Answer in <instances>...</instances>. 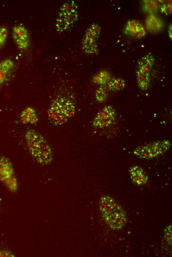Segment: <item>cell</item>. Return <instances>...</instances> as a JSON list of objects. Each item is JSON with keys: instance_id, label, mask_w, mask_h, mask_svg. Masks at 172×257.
<instances>
[{"instance_id": "cell-8", "label": "cell", "mask_w": 172, "mask_h": 257, "mask_svg": "<svg viewBox=\"0 0 172 257\" xmlns=\"http://www.w3.org/2000/svg\"><path fill=\"white\" fill-rule=\"evenodd\" d=\"M20 119L24 124H35L38 121L35 110L32 107L25 108L20 113Z\"/></svg>"}, {"instance_id": "cell-6", "label": "cell", "mask_w": 172, "mask_h": 257, "mask_svg": "<svg viewBox=\"0 0 172 257\" xmlns=\"http://www.w3.org/2000/svg\"><path fill=\"white\" fill-rule=\"evenodd\" d=\"M12 38L19 48L25 49L29 46V34L27 29L23 25L17 24L13 27Z\"/></svg>"}, {"instance_id": "cell-4", "label": "cell", "mask_w": 172, "mask_h": 257, "mask_svg": "<svg viewBox=\"0 0 172 257\" xmlns=\"http://www.w3.org/2000/svg\"><path fill=\"white\" fill-rule=\"evenodd\" d=\"M78 18V8L74 1L64 2L60 7L55 21L57 32H66L73 27Z\"/></svg>"}, {"instance_id": "cell-9", "label": "cell", "mask_w": 172, "mask_h": 257, "mask_svg": "<svg viewBox=\"0 0 172 257\" xmlns=\"http://www.w3.org/2000/svg\"><path fill=\"white\" fill-rule=\"evenodd\" d=\"M8 36V31L5 27H0V48L5 44Z\"/></svg>"}, {"instance_id": "cell-2", "label": "cell", "mask_w": 172, "mask_h": 257, "mask_svg": "<svg viewBox=\"0 0 172 257\" xmlns=\"http://www.w3.org/2000/svg\"><path fill=\"white\" fill-rule=\"evenodd\" d=\"M75 111V104L71 100L65 97H57L50 103L47 115L49 122L58 126L72 117Z\"/></svg>"}, {"instance_id": "cell-7", "label": "cell", "mask_w": 172, "mask_h": 257, "mask_svg": "<svg viewBox=\"0 0 172 257\" xmlns=\"http://www.w3.org/2000/svg\"><path fill=\"white\" fill-rule=\"evenodd\" d=\"M14 67V63L10 59H5L0 62V85L6 81Z\"/></svg>"}, {"instance_id": "cell-5", "label": "cell", "mask_w": 172, "mask_h": 257, "mask_svg": "<svg viewBox=\"0 0 172 257\" xmlns=\"http://www.w3.org/2000/svg\"><path fill=\"white\" fill-rule=\"evenodd\" d=\"M98 27L91 25L86 31L82 42L83 50L88 54H93L96 49V40L99 34Z\"/></svg>"}, {"instance_id": "cell-1", "label": "cell", "mask_w": 172, "mask_h": 257, "mask_svg": "<svg viewBox=\"0 0 172 257\" xmlns=\"http://www.w3.org/2000/svg\"><path fill=\"white\" fill-rule=\"evenodd\" d=\"M99 207L105 221L110 227L118 230L125 225L127 221L126 214L113 199L109 196L102 197Z\"/></svg>"}, {"instance_id": "cell-3", "label": "cell", "mask_w": 172, "mask_h": 257, "mask_svg": "<svg viewBox=\"0 0 172 257\" xmlns=\"http://www.w3.org/2000/svg\"><path fill=\"white\" fill-rule=\"evenodd\" d=\"M25 137L31 153L38 162L46 164L51 161V149L43 136L31 129L26 132Z\"/></svg>"}]
</instances>
